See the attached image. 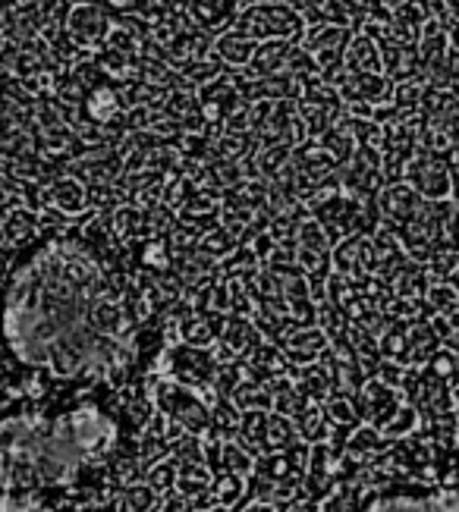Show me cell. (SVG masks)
I'll return each mask as SVG.
<instances>
[{
  "label": "cell",
  "instance_id": "9c48e42d",
  "mask_svg": "<svg viewBox=\"0 0 459 512\" xmlns=\"http://www.w3.org/2000/svg\"><path fill=\"white\" fill-rule=\"evenodd\" d=\"M217 512H221V509H217Z\"/></svg>",
  "mask_w": 459,
  "mask_h": 512
},
{
  "label": "cell",
  "instance_id": "8992f818",
  "mask_svg": "<svg viewBox=\"0 0 459 512\" xmlns=\"http://www.w3.org/2000/svg\"><path fill=\"white\" fill-rule=\"evenodd\" d=\"M170 478H173V469H170V465H164L161 472H151V484H167Z\"/></svg>",
  "mask_w": 459,
  "mask_h": 512
},
{
  "label": "cell",
  "instance_id": "52a82bcc",
  "mask_svg": "<svg viewBox=\"0 0 459 512\" xmlns=\"http://www.w3.org/2000/svg\"><path fill=\"white\" fill-rule=\"evenodd\" d=\"M107 4H111V7H117V10H126V7H133L136 0H107Z\"/></svg>",
  "mask_w": 459,
  "mask_h": 512
},
{
  "label": "cell",
  "instance_id": "277c9868",
  "mask_svg": "<svg viewBox=\"0 0 459 512\" xmlns=\"http://www.w3.org/2000/svg\"><path fill=\"white\" fill-rule=\"evenodd\" d=\"M224 465H227V472L230 475H236V478H243V475H249L252 472V459L239 450V447H224Z\"/></svg>",
  "mask_w": 459,
  "mask_h": 512
},
{
  "label": "cell",
  "instance_id": "3957f363",
  "mask_svg": "<svg viewBox=\"0 0 459 512\" xmlns=\"http://www.w3.org/2000/svg\"><path fill=\"white\" fill-rule=\"evenodd\" d=\"M327 418H331L334 425H356V409L349 406V399L331 396L327 399Z\"/></svg>",
  "mask_w": 459,
  "mask_h": 512
},
{
  "label": "cell",
  "instance_id": "ba28073f",
  "mask_svg": "<svg viewBox=\"0 0 459 512\" xmlns=\"http://www.w3.org/2000/svg\"><path fill=\"white\" fill-rule=\"evenodd\" d=\"M246 512H274V506H268V503H255V506H249Z\"/></svg>",
  "mask_w": 459,
  "mask_h": 512
},
{
  "label": "cell",
  "instance_id": "6da1fadb",
  "mask_svg": "<svg viewBox=\"0 0 459 512\" xmlns=\"http://www.w3.org/2000/svg\"><path fill=\"white\" fill-rule=\"evenodd\" d=\"M362 512H459L456 491H419V487H393L387 494L371 497Z\"/></svg>",
  "mask_w": 459,
  "mask_h": 512
},
{
  "label": "cell",
  "instance_id": "7a4b0ae2",
  "mask_svg": "<svg viewBox=\"0 0 459 512\" xmlns=\"http://www.w3.org/2000/svg\"><path fill=\"white\" fill-rule=\"evenodd\" d=\"M239 494H243V478H236L230 472L214 484V500L224 503V506H230L233 500H239Z\"/></svg>",
  "mask_w": 459,
  "mask_h": 512
},
{
  "label": "cell",
  "instance_id": "5b68a950",
  "mask_svg": "<svg viewBox=\"0 0 459 512\" xmlns=\"http://www.w3.org/2000/svg\"><path fill=\"white\" fill-rule=\"evenodd\" d=\"M431 371H434L437 377H453V355H450V352H434Z\"/></svg>",
  "mask_w": 459,
  "mask_h": 512
}]
</instances>
